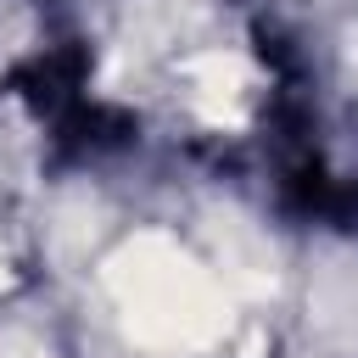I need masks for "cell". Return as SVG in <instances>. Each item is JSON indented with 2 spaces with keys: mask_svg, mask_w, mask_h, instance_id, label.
<instances>
[{
  "mask_svg": "<svg viewBox=\"0 0 358 358\" xmlns=\"http://www.w3.org/2000/svg\"><path fill=\"white\" fill-rule=\"evenodd\" d=\"M106 291L129 341L157 358L201 352L229 330V285L157 229L123 241L106 257Z\"/></svg>",
  "mask_w": 358,
  "mask_h": 358,
  "instance_id": "cell-1",
  "label": "cell"
},
{
  "mask_svg": "<svg viewBox=\"0 0 358 358\" xmlns=\"http://www.w3.org/2000/svg\"><path fill=\"white\" fill-rule=\"evenodd\" d=\"M246 90H252V73L235 50H207L190 62V101L207 123H241Z\"/></svg>",
  "mask_w": 358,
  "mask_h": 358,
  "instance_id": "cell-2",
  "label": "cell"
},
{
  "mask_svg": "<svg viewBox=\"0 0 358 358\" xmlns=\"http://www.w3.org/2000/svg\"><path fill=\"white\" fill-rule=\"evenodd\" d=\"M0 358H45V352H34L28 341H11V336H0Z\"/></svg>",
  "mask_w": 358,
  "mask_h": 358,
  "instance_id": "cell-4",
  "label": "cell"
},
{
  "mask_svg": "<svg viewBox=\"0 0 358 358\" xmlns=\"http://www.w3.org/2000/svg\"><path fill=\"white\" fill-rule=\"evenodd\" d=\"M213 274L246 296H263V291H274V252L252 224L218 218V268Z\"/></svg>",
  "mask_w": 358,
  "mask_h": 358,
  "instance_id": "cell-3",
  "label": "cell"
}]
</instances>
